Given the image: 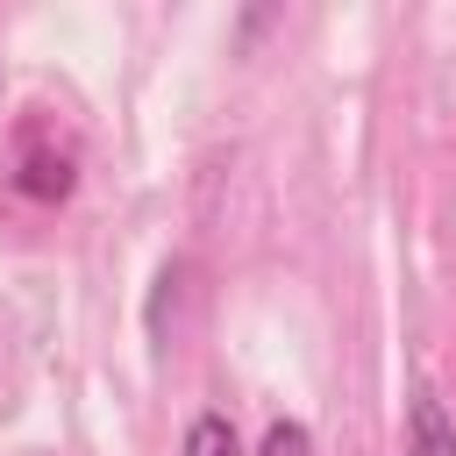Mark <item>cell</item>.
I'll return each instance as SVG.
<instances>
[{
    "mask_svg": "<svg viewBox=\"0 0 456 456\" xmlns=\"http://www.w3.org/2000/svg\"><path fill=\"white\" fill-rule=\"evenodd\" d=\"M406 456H456V428L428 385L406 392Z\"/></svg>",
    "mask_w": 456,
    "mask_h": 456,
    "instance_id": "cell-1",
    "label": "cell"
},
{
    "mask_svg": "<svg viewBox=\"0 0 456 456\" xmlns=\"http://www.w3.org/2000/svg\"><path fill=\"white\" fill-rule=\"evenodd\" d=\"M178 456H242L235 420H228V413H200V420L185 428V449H178Z\"/></svg>",
    "mask_w": 456,
    "mask_h": 456,
    "instance_id": "cell-2",
    "label": "cell"
},
{
    "mask_svg": "<svg viewBox=\"0 0 456 456\" xmlns=\"http://www.w3.org/2000/svg\"><path fill=\"white\" fill-rule=\"evenodd\" d=\"M256 456H314V442H306V428H299V420H271Z\"/></svg>",
    "mask_w": 456,
    "mask_h": 456,
    "instance_id": "cell-3",
    "label": "cell"
}]
</instances>
